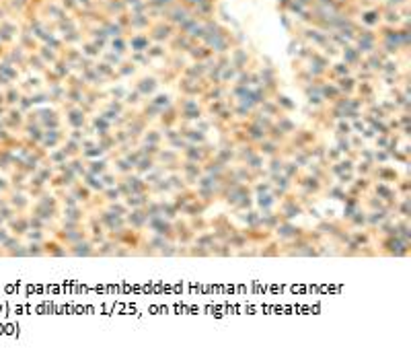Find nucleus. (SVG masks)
I'll use <instances>...</instances> for the list:
<instances>
[{"instance_id":"1","label":"nucleus","mask_w":411,"mask_h":360,"mask_svg":"<svg viewBox=\"0 0 411 360\" xmlns=\"http://www.w3.org/2000/svg\"><path fill=\"white\" fill-rule=\"evenodd\" d=\"M13 231L17 237L25 235L27 231H31V225H29V219H25V216H17V221L13 223Z\"/></svg>"},{"instance_id":"2","label":"nucleus","mask_w":411,"mask_h":360,"mask_svg":"<svg viewBox=\"0 0 411 360\" xmlns=\"http://www.w3.org/2000/svg\"><path fill=\"white\" fill-rule=\"evenodd\" d=\"M9 204L17 210V212H21V210H25L27 208V198L23 196V194H15L11 200H9Z\"/></svg>"},{"instance_id":"3","label":"nucleus","mask_w":411,"mask_h":360,"mask_svg":"<svg viewBox=\"0 0 411 360\" xmlns=\"http://www.w3.org/2000/svg\"><path fill=\"white\" fill-rule=\"evenodd\" d=\"M9 237H11V233H9L7 229H3V227H0V245H3V243H5V241H7Z\"/></svg>"},{"instance_id":"4","label":"nucleus","mask_w":411,"mask_h":360,"mask_svg":"<svg viewBox=\"0 0 411 360\" xmlns=\"http://www.w3.org/2000/svg\"><path fill=\"white\" fill-rule=\"evenodd\" d=\"M7 187H9V183L5 179H0V189H7Z\"/></svg>"}]
</instances>
